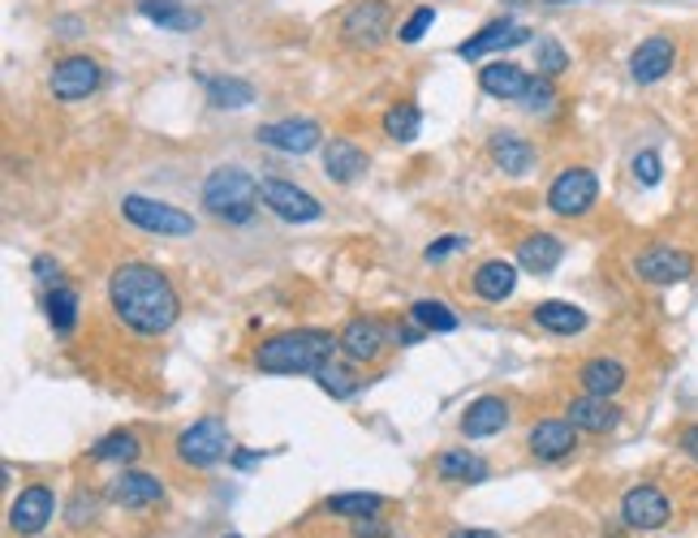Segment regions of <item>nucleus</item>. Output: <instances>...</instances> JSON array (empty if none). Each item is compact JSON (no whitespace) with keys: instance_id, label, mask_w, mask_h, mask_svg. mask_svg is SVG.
<instances>
[{"instance_id":"46","label":"nucleus","mask_w":698,"mask_h":538,"mask_svg":"<svg viewBox=\"0 0 698 538\" xmlns=\"http://www.w3.org/2000/svg\"><path fill=\"white\" fill-rule=\"evenodd\" d=\"M449 538H500V535H492V530H452Z\"/></svg>"},{"instance_id":"14","label":"nucleus","mask_w":698,"mask_h":538,"mask_svg":"<svg viewBox=\"0 0 698 538\" xmlns=\"http://www.w3.org/2000/svg\"><path fill=\"white\" fill-rule=\"evenodd\" d=\"M673 61H677V44H673L668 35H651V40H643V44L634 48V56H630V74H634V83L651 87V83H659V78L673 69Z\"/></svg>"},{"instance_id":"36","label":"nucleus","mask_w":698,"mask_h":538,"mask_svg":"<svg viewBox=\"0 0 698 538\" xmlns=\"http://www.w3.org/2000/svg\"><path fill=\"white\" fill-rule=\"evenodd\" d=\"M315 380H319V388L328 392V396H337V400H349V396L358 392V375H353L349 366H337V362L319 366V371H315Z\"/></svg>"},{"instance_id":"33","label":"nucleus","mask_w":698,"mask_h":538,"mask_svg":"<svg viewBox=\"0 0 698 538\" xmlns=\"http://www.w3.org/2000/svg\"><path fill=\"white\" fill-rule=\"evenodd\" d=\"M207 99L216 108H250L254 103V87L242 83V78H211L207 83Z\"/></svg>"},{"instance_id":"5","label":"nucleus","mask_w":698,"mask_h":538,"mask_svg":"<svg viewBox=\"0 0 698 538\" xmlns=\"http://www.w3.org/2000/svg\"><path fill=\"white\" fill-rule=\"evenodd\" d=\"M121 211H126L130 224H139L148 233H160V238H190L195 233V216H186L182 207L160 202V198L126 195L121 198Z\"/></svg>"},{"instance_id":"16","label":"nucleus","mask_w":698,"mask_h":538,"mask_svg":"<svg viewBox=\"0 0 698 538\" xmlns=\"http://www.w3.org/2000/svg\"><path fill=\"white\" fill-rule=\"evenodd\" d=\"M389 344V332L380 319H349L346 332H341V353L349 362H375Z\"/></svg>"},{"instance_id":"37","label":"nucleus","mask_w":698,"mask_h":538,"mask_svg":"<svg viewBox=\"0 0 698 538\" xmlns=\"http://www.w3.org/2000/svg\"><path fill=\"white\" fill-rule=\"evenodd\" d=\"M535 69H539L544 78H560V74L569 69V52L560 48L556 40H539V44H535Z\"/></svg>"},{"instance_id":"11","label":"nucleus","mask_w":698,"mask_h":538,"mask_svg":"<svg viewBox=\"0 0 698 538\" xmlns=\"http://www.w3.org/2000/svg\"><path fill=\"white\" fill-rule=\"evenodd\" d=\"M668 517H673V504L659 487L643 483V487H630L621 499V521L630 530H659V526H668Z\"/></svg>"},{"instance_id":"40","label":"nucleus","mask_w":698,"mask_h":538,"mask_svg":"<svg viewBox=\"0 0 698 538\" xmlns=\"http://www.w3.org/2000/svg\"><path fill=\"white\" fill-rule=\"evenodd\" d=\"M634 177H639L643 186H655V182H659V155H655V151H639V155H634Z\"/></svg>"},{"instance_id":"39","label":"nucleus","mask_w":698,"mask_h":538,"mask_svg":"<svg viewBox=\"0 0 698 538\" xmlns=\"http://www.w3.org/2000/svg\"><path fill=\"white\" fill-rule=\"evenodd\" d=\"M552 99H556V91H552V78H531V87H526V96L517 99L522 108H531V112H544V108H552Z\"/></svg>"},{"instance_id":"13","label":"nucleus","mask_w":698,"mask_h":538,"mask_svg":"<svg viewBox=\"0 0 698 538\" xmlns=\"http://www.w3.org/2000/svg\"><path fill=\"white\" fill-rule=\"evenodd\" d=\"M52 513H56L52 491L26 487L18 499H13V508H9V526H13V535H40V530L52 521Z\"/></svg>"},{"instance_id":"15","label":"nucleus","mask_w":698,"mask_h":538,"mask_svg":"<svg viewBox=\"0 0 698 538\" xmlns=\"http://www.w3.org/2000/svg\"><path fill=\"white\" fill-rule=\"evenodd\" d=\"M509 427V400L504 396H479L470 400L466 418H461V436L466 440H488V436H500Z\"/></svg>"},{"instance_id":"6","label":"nucleus","mask_w":698,"mask_h":538,"mask_svg":"<svg viewBox=\"0 0 698 538\" xmlns=\"http://www.w3.org/2000/svg\"><path fill=\"white\" fill-rule=\"evenodd\" d=\"M100 61H91V56H65V61H56L48 74V91L61 103H78V99L96 96L100 91Z\"/></svg>"},{"instance_id":"41","label":"nucleus","mask_w":698,"mask_h":538,"mask_svg":"<svg viewBox=\"0 0 698 538\" xmlns=\"http://www.w3.org/2000/svg\"><path fill=\"white\" fill-rule=\"evenodd\" d=\"M466 238H440L436 245H427V263H440V259H449L452 250H461Z\"/></svg>"},{"instance_id":"32","label":"nucleus","mask_w":698,"mask_h":538,"mask_svg":"<svg viewBox=\"0 0 698 538\" xmlns=\"http://www.w3.org/2000/svg\"><path fill=\"white\" fill-rule=\"evenodd\" d=\"M410 319H414L423 332H452V328H457V315H452L445 301H436V297L414 301V306H410Z\"/></svg>"},{"instance_id":"38","label":"nucleus","mask_w":698,"mask_h":538,"mask_svg":"<svg viewBox=\"0 0 698 538\" xmlns=\"http://www.w3.org/2000/svg\"><path fill=\"white\" fill-rule=\"evenodd\" d=\"M432 22H436V9H414L410 18H405V26L397 31L401 44H418L427 31H432Z\"/></svg>"},{"instance_id":"7","label":"nucleus","mask_w":698,"mask_h":538,"mask_svg":"<svg viewBox=\"0 0 698 538\" xmlns=\"http://www.w3.org/2000/svg\"><path fill=\"white\" fill-rule=\"evenodd\" d=\"M634 276L647 285H681L695 276V259L677 245H651L634 259Z\"/></svg>"},{"instance_id":"43","label":"nucleus","mask_w":698,"mask_h":538,"mask_svg":"<svg viewBox=\"0 0 698 538\" xmlns=\"http://www.w3.org/2000/svg\"><path fill=\"white\" fill-rule=\"evenodd\" d=\"M681 452H686L690 461H698V427H686V431H681Z\"/></svg>"},{"instance_id":"28","label":"nucleus","mask_w":698,"mask_h":538,"mask_svg":"<svg viewBox=\"0 0 698 538\" xmlns=\"http://www.w3.org/2000/svg\"><path fill=\"white\" fill-rule=\"evenodd\" d=\"M139 13L151 18L155 26H164V31H195L199 26V13L182 9L177 0H139Z\"/></svg>"},{"instance_id":"17","label":"nucleus","mask_w":698,"mask_h":538,"mask_svg":"<svg viewBox=\"0 0 698 538\" xmlns=\"http://www.w3.org/2000/svg\"><path fill=\"white\" fill-rule=\"evenodd\" d=\"M531 40V31L526 26H513V22H488L479 35H470L457 56L461 61H479V56H488V52H504V48H517V44H526Z\"/></svg>"},{"instance_id":"2","label":"nucleus","mask_w":698,"mask_h":538,"mask_svg":"<svg viewBox=\"0 0 698 538\" xmlns=\"http://www.w3.org/2000/svg\"><path fill=\"white\" fill-rule=\"evenodd\" d=\"M337 349H341V337H332L324 328H294V332H281L259 344L254 366L268 375H315L319 366L332 362Z\"/></svg>"},{"instance_id":"12","label":"nucleus","mask_w":698,"mask_h":538,"mask_svg":"<svg viewBox=\"0 0 698 538\" xmlns=\"http://www.w3.org/2000/svg\"><path fill=\"white\" fill-rule=\"evenodd\" d=\"M259 143L281 155H306L324 143V130L310 121V117H290V121H272V125H259Z\"/></svg>"},{"instance_id":"44","label":"nucleus","mask_w":698,"mask_h":538,"mask_svg":"<svg viewBox=\"0 0 698 538\" xmlns=\"http://www.w3.org/2000/svg\"><path fill=\"white\" fill-rule=\"evenodd\" d=\"M69 526H87V495H78L69 504Z\"/></svg>"},{"instance_id":"25","label":"nucleus","mask_w":698,"mask_h":538,"mask_svg":"<svg viewBox=\"0 0 698 538\" xmlns=\"http://www.w3.org/2000/svg\"><path fill=\"white\" fill-rule=\"evenodd\" d=\"M535 323L544 332H556V337H574L587 328V310L574 306V301H539L535 306Z\"/></svg>"},{"instance_id":"19","label":"nucleus","mask_w":698,"mask_h":538,"mask_svg":"<svg viewBox=\"0 0 698 538\" xmlns=\"http://www.w3.org/2000/svg\"><path fill=\"white\" fill-rule=\"evenodd\" d=\"M569 422L578 427V431H591V436H603V431H612L617 422H621V409L608 400V396H578V400H569Z\"/></svg>"},{"instance_id":"27","label":"nucleus","mask_w":698,"mask_h":538,"mask_svg":"<svg viewBox=\"0 0 698 538\" xmlns=\"http://www.w3.org/2000/svg\"><path fill=\"white\" fill-rule=\"evenodd\" d=\"M578 380H582V388L591 392V396H617V392L625 388V366L617 358H591L578 371Z\"/></svg>"},{"instance_id":"24","label":"nucleus","mask_w":698,"mask_h":538,"mask_svg":"<svg viewBox=\"0 0 698 538\" xmlns=\"http://www.w3.org/2000/svg\"><path fill=\"white\" fill-rule=\"evenodd\" d=\"M560 254H565V245H560V238H552V233H535V238H526V242L517 245V263H522L531 276L556 272Z\"/></svg>"},{"instance_id":"9","label":"nucleus","mask_w":698,"mask_h":538,"mask_svg":"<svg viewBox=\"0 0 698 538\" xmlns=\"http://www.w3.org/2000/svg\"><path fill=\"white\" fill-rule=\"evenodd\" d=\"M259 198H263L268 211H276V216L290 220V224H310V220L324 216L319 198L298 190V186H290V182H276V177H268V182L259 186Z\"/></svg>"},{"instance_id":"18","label":"nucleus","mask_w":698,"mask_h":538,"mask_svg":"<svg viewBox=\"0 0 698 538\" xmlns=\"http://www.w3.org/2000/svg\"><path fill=\"white\" fill-rule=\"evenodd\" d=\"M531 452L539 457V461H565L574 448H578V427L565 418H548V422H539L535 431H531Z\"/></svg>"},{"instance_id":"20","label":"nucleus","mask_w":698,"mask_h":538,"mask_svg":"<svg viewBox=\"0 0 698 538\" xmlns=\"http://www.w3.org/2000/svg\"><path fill=\"white\" fill-rule=\"evenodd\" d=\"M479 87L492 99H522L526 87H531V74L522 65H513V61H492V65L479 69Z\"/></svg>"},{"instance_id":"22","label":"nucleus","mask_w":698,"mask_h":538,"mask_svg":"<svg viewBox=\"0 0 698 538\" xmlns=\"http://www.w3.org/2000/svg\"><path fill=\"white\" fill-rule=\"evenodd\" d=\"M324 173H328L337 186H349L353 177L367 173V155H362V147H353L349 139H332V143L324 147Z\"/></svg>"},{"instance_id":"4","label":"nucleus","mask_w":698,"mask_h":538,"mask_svg":"<svg viewBox=\"0 0 698 538\" xmlns=\"http://www.w3.org/2000/svg\"><path fill=\"white\" fill-rule=\"evenodd\" d=\"M233 457L229 448V427L220 418H199L195 427H186L177 436V461L182 465H195V470H211L216 461Z\"/></svg>"},{"instance_id":"10","label":"nucleus","mask_w":698,"mask_h":538,"mask_svg":"<svg viewBox=\"0 0 698 538\" xmlns=\"http://www.w3.org/2000/svg\"><path fill=\"white\" fill-rule=\"evenodd\" d=\"M341 35H346L353 48H380L384 35H389V4L384 0H358V4H349Z\"/></svg>"},{"instance_id":"45","label":"nucleus","mask_w":698,"mask_h":538,"mask_svg":"<svg viewBox=\"0 0 698 538\" xmlns=\"http://www.w3.org/2000/svg\"><path fill=\"white\" fill-rule=\"evenodd\" d=\"M254 461H263V452H233V465H238V470H250Z\"/></svg>"},{"instance_id":"8","label":"nucleus","mask_w":698,"mask_h":538,"mask_svg":"<svg viewBox=\"0 0 698 538\" xmlns=\"http://www.w3.org/2000/svg\"><path fill=\"white\" fill-rule=\"evenodd\" d=\"M596 195H599V182L591 168H565V173L552 182L548 207L556 216H582V211L596 207Z\"/></svg>"},{"instance_id":"1","label":"nucleus","mask_w":698,"mask_h":538,"mask_svg":"<svg viewBox=\"0 0 698 538\" xmlns=\"http://www.w3.org/2000/svg\"><path fill=\"white\" fill-rule=\"evenodd\" d=\"M108 301H112L117 319L143 337L168 332L182 315V297L173 289V281L151 263H121L108 276Z\"/></svg>"},{"instance_id":"31","label":"nucleus","mask_w":698,"mask_h":538,"mask_svg":"<svg viewBox=\"0 0 698 538\" xmlns=\"http://www.w3.org/2000/svg\"><path fill=\"white\" fill-rule=\"evenodd\" d=\"M418 130H423V112H418L414 103H393V108L384 112V134H389L393 143H414Z\"/></svg>"},{"instance_id":"35","label":"nucleus","mask_w":698,"mask_h":538,"mask_svg":"<svg viewBox=\"0 0 698 538\" xmlns=\"http://www.w3.org/2000/svg\"><path fill=\"white\" fill-rule=\"evenodd\" d=\"M139 436H130V431H112V436H103L96 448H91V457L96 461H121V465H130V461H139Z\"/></svg>"},{"instance_id":"48","label":"nucleus","mask_w":698,"mask_h":538,"mask_svg":"<svg viewBox=\"0 0 698 538\" xmlns=\"http://www.w3.org/2000/svg\"><path fill=\"white\" fill-rule=\"evenodd\" d=\"M225 538H238V535H225Z\"/></svg>"},{"instance_id":"23","label":"nucleus","mask_w":698,"mask_h":538,"mask_svg":"<svg viewBox=\"0 0 698 538\" xmlns=\"http://www.w3.org/2000/svg\"><path fill=\"white\" fill-rule=\"evenodd\" d=\"M160 479H151V474H139V470H126L117 483H112V499L121 504V508H151V504H160Z\"/></svg>"},{"instance_id":"29","label":"nucleus","mask_w":698,"mask_h":538,"mask_svg":"<svg viewBox=\"0 0 698 538\" xmlns=\"http://www.w3.org/2000/svg\"><path fill=\"white\" fill-rule=\"evenodd\" d=\"M436 474L445 483H483L488 479V461L483 457H470V452H445L436 461Z\"/></svg>"},{"instance_id":"21","label":"nucleus","mask_w":698,"mask_h":538,"mask_svg":"<svg viewBox=\"0 0 698 538\" xmlns=\"http://www.w3.org/2000/svg\"><path fill=\"white\" fill-rule=\"evenodd\" d=\"M488 155H492V164H497L500 173H509V177H522L535 164V147L526 139H517V134H509V130H500V134L488 139Z\"/></svg>"},{"instance_id":"47","label":"nucleus","mask_w":698,"mask_h":538,"mask_svg":"<svg viewBox=\"0 0 698 538\" xmlns=\"http://www.w3.org/2000/svg\"><path fill=\"white\" fill-rule=\"evenodd\" d=\"M548 4H569V0H548Z\"/></svg>"},{"instance_id":"34","label":"nucleus","mask_w":698,"mask_h":538,"mask_svg":"<svg viewBox=\"0 0 698 538\" xmlns=\"http://www.w3.org/2000/svg\"><path fill=\"white\" fill-rule=\"evenodd\" d=\"M48 319L56 332H74V323H78V294L69 285H52L48 289Z\"/></svg>"},{"instance_id":"3","label":"nucleus","mask_w":698,"mask_h":538,"mask_svg":"<svg viewBox=\"0 0 698 538\" xmlns=\"http://www.w3.org/2000/svg\"><path fill=\"white\" fill-rule=\"evenodd\" d=\"M254 198H259V186L247 168H216L203 182V207L229 224H247L254 216Z\"/></svg>"},{"instance_id":"30","label":"nucleus","mask_w":698,"mask_h":538,"mask_svg":"<svg viewBox=\"0 0 698 538\" xmlns=\"http://www.w3.org/2000/svg\"><path fill=\"white\" fill-rule=\"evenodd\" d=\"M380 508H384V499H380L375 491H341V495L328 499V513H332V517H349V521H367V517H375Z\"/></svg>"},{"instance_id":"26","label":"nucleus","mask_w":698,"mask_h":538,"mask_svg":"<svg viewBox=\"0 0 698 538\" xmlns=\"http://www.w3.org/2000/svg\"><path fill=\"white\" fill-rule=\"evenodd\" d=\"M513 289H517V267L504 263V259H492V263H483L475 272V294L483 297V301H504Z\"/></svg>"},{"instance_id":"42","label":"nucleus","mask_w":698,"mask_h":538,"mask_svg":"<svg viewBox=\"0 0 698 538\" xmlns=\"http://www.w3.org/2000/svg\"><path fill=\"white\" fill-rule=\"evenodd\" d=\"M35 276H40V281H44V285H61V267H56V263H52L48 254H40V259H35Z\"/></svg>"}]
</instances>
